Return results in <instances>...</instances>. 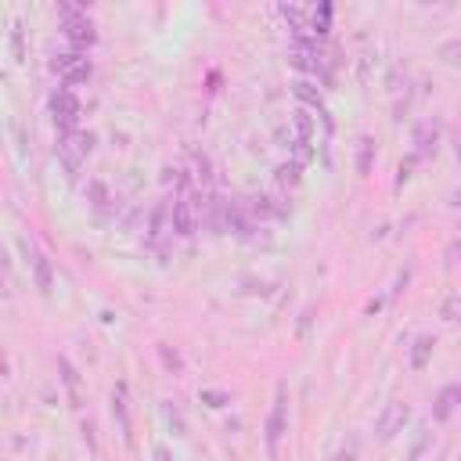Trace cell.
Returning a JSON list of instances; mask_svg holds the SVG:
<instances>
[{
    "label": "cell",
    "mask_w": 461,
    "mask_h": 461,
    "mask_svg": "<svg viewBox=\"0 0 461 461\" xmlns=\"http://www.w3.org/2000/svg\"><path fill=\"white\" fill-rule=\"evenodd\" d=\"M267 454L277 457V447H281V436L288 433V386L277 382V393H274V408H270V418H267Z\"/></svg>",
    "instance_id": "6da1fadb"
},
{
    "label": "cell",
    "mask_w": 461,
    "mask_h": 461,
    "mask_svg": "<svg viewBox=\"0 0 461 461\" xmlns=\"http://www.w3.org/2000/svg\"><path fill=\"white\" fill-rule=\"evenodd\" d=\"M94 134L90 130H73V134H62V141H58V155H62V162H65V169L69 173H76L83 162H87V155L94 152Z\"/></svg>",
    "instance_id": "7a4b0ae2"
},
{
    "label": "cell",
    "mask_w": 461,
    "mask_h": 461,
    "mask_svg": "<svg viewBox=\"0 0 461 461\" xmlns=\"http://www.w3.org/2000/svg\"><path fill=\"white\" fill-rule=\"evenodd\" d=\"M51 120H54V127L62 130V134L76 130V123H80V101H76L73 87H58L51 94Z\"/></svg>",
    "instance_id": "3957f363"
},
{
    "label": "cell",
    "mask_w": 461,
    "mask_h": 461,
    "mask_svg": "<svg viewBox=\"0 0 461 461\" xmlns=\"http://www.w3.org/2000/svg\"><path fill=\"white\" fill-rule=\"evenodd\" d=\"M62 33L73 40V47H90L94 40H97V29H94V22L87 18V11H80V8H62Z\"/></svg>",
    "instance_id": "277c9868"
},
{
    "label": "cell",
    "mask_w": 461,
    "mask_h": 461,
    "mask_svg": "<svg viewBox=\"0 0 461 461\" xmlns=\"http://www.w3.org/2000/svg\"><path fill=\"white\" fill-rule=\"evenodd\" d=\"M408 422H411V408H408V403H400V400H393V403H386L382 415L375 418V436L382 443H389L396 433H403V425H408Z\"/></svg>",
    "instance_id": "5b68a950"
},
{
    "label": "cell",
    "mask_w": 461,
    "mask_h": 461,
    "mask_svg": "<svg viewBox=\"0 0 461 461\" xmlns=\"http://www.w3.org/2000/svg\"><path fill=\"white\" fill-rule=\"evenodd\" d=\"M54 73L65 80V87H76V83H87L90 80V62L80 54V51H65V54H54Z\"/></svg>",
    "instance_id": "8992f818"
},
{
    "label": "cell",
    "mask_w": 461,
    "mask_h": 461,
    "mask_svg": "<svg viewBox=\"0 0 461 461\" xmlns=\"http://www.w3.org/2000/svg\"><path fill=\"white\" fill-rule=\"evenodd\" d=\"M169 227L177 231L181 238L195 235L198 216H195V206H191V198H188V195H177V198H173V206H169Z\"/></svg>",
    "instance_id": "52a82bcc"
},
{
    "label": "cell",
    "mask_w": 461,
    "mask_h": 461,
    "mask_svg": "<svg viewBox=\"0 0 461 461\" xmlns=\"http://www.w3.org/2000/svg\"><path fill=\"white\" fill-rule=\"evenodd\" d=\"M58 375H62V386H65V393H69V403H73V408H83V382H80L76 364H73L65 354L58 357Z\"/></svg>",
    "instance_id": "ba28073f"
},
{
    "label": "cell",
    "mask_w": 461,
    "mask_h": 461,
    "mask_svg": "<svg viewBox=\"0 0 461 461\" xmlns=\"http://www.w3.org/2000/svg\"><path fill=\"white\" fill-rule=\"evenodd\" d=\"M436 148H440V123L436 120H422L415 127V155L418 159L422 155H436Z\"/></svg>",
    "instance_id": "9c48e42d"
},
{
    "label": "cell",
    "mask_w": 461,
    "mask_h": 461,
    "mask_svg": "<svg viewBox=\"0 0 461 461\" xmlns=\"http://www.w3.org/2000/svg\"><path fill=\"white\" fill-rule=\"evenodd\" d=\"M288 62H292L296 69H303V73H317V47L310 40H296L292 51H288Z\"/></svg>",
    "instance_id": "30bf717a"
},
{
    "label": "cell",
    "mask_w": 461,
    "mask_h": 461,
    "mask_svg": "<svg viewBox=\"0 0 461 461\" xmlns=\"http://www.w3.org/2000/svg\"><path fill=\"white\" fill-rule=\"evenodd\" d=\"M454 408H461V386H443L440 396H436L433 418H436V422H447V418L454 415Z\"/></svg>",
    "instance_id": "8fae6325"
},
{
    "label": "cell",
    "mask_w": 461,
    "mask_h": 461,
    "mask_svg": "<svg viewBox=\"0 0 461 461\" xmlns=\"http://www.w3.org/2000/svg\"><path fill=\"white\" fill-rule=\"evenodd\" d=\"M112 415L120 418V433L130 443L134 433H130V411H127V382H120V386H115V393H112Z\"/></svg>",
    "instance_id": "7c38bea8"
},
{
    "label": "cell",
    "mask_w": 461,
    "mask_h": 461,
    "mask_svg": "<svg viewBox=\"0 0 461 461\" xmlns=\"http://www.w3.org/2000/svg\"><path fill=\"white\" fill-rule=\"evenodd\" d=\"M433 346H436V335H418L415 346H411V371H425L429 357H433Z\"/></svg>",
    "instance_id": "4fadbf2b"
},
{
    "label": "cell",
    "mask_w": 461,
    "mask_h": 461,
    "mask_svg": "<svg viewBox=\"0 0 461 461\" xmlns=\"http://www.w3.org/2000/svg\"><path fill=\"white\" fill-rule=\"evenodd\" d=\"M371 162H375V137L361 134L357 137V173H361V177H368V173H371Z\"/></svg>",
    "instance_id": "5bb4252c"
},
{
    "label": "cell",
    "mask_w": 461,
    "mask_h": 461,
    "mask_svg": "<svg viewBox=\"0 0 461 461\" xmlns=\"http://www.w3.org/2000/svg\"><path fill=\"white\" fill-rule=\"evenodd\" d=\"M33 281H36V288H40V296H51V288H54V274H51L47 256H33Z\"/></svg>",
    "instance_id": "9a60e30c"
},
{
    "label": "cell",
    "mask_w": 461,
    "mask_h": 461,
    "mask_svg": "<svg viewBox=\"0 0 461 461\" xmlns=\"http://www.w3.org/2000/svg\"><path fill=\"white\" fill-rule=\"evenodd\" d=\"M292 127H296V141H314V134H317V123H314V115L307 108L292 112Z\"/></svg>",
    "instance_id": "2e32d148"
},
{
    "label": "cell",
    "mask_w": 461,
    "mask_h": 461,
    "mask_svg": "<svg viewBox=\"0 0 461 461\" xmlns=\"http://www.w3.org/2000/svg\"><path fill=\"white\" fill-rule=\"evenodd\" d=\"M300 173H303V166H296V162H281V166L274 169V184H277L281 191H288V188L300 184Z\"/></svg>",
    "instance_id": "e0dca14e"
},
{
    "label": "cell",
    "mask_w": 461,
    "mask_h": 461,
    "mask_svg": "<svg viewBox=\"0 0 461 461\" xmlns=\"http://www.w3.org/2000/svg\"><path fill=\"white\" fill-rule=\"evenodd\" d=\"M292 94H296V97H300L303 105L317 108V112L324 108V101H321V90H317V87H314L310 80H296V83H292Z\"/></svg>",
    "instance_id": "ac0fdd59"
},
{
    "label": "cell",
    "mask_w": 461,
    "mask_h": 461,
    "mask_svg": "<svg viewBox=\"0 0 461 461\" xmlns=\"http://www.w3.org/2000/svg\"><path fill=\"white\" fill-rule=\"evenodd\" d=\"M436 58H440L443 65H461V36L443 40V43H440V51H436Z\"/></svg>",
    "instance_id": "d6986e66"
},
{
    "label": "cell",
    "mask_w": 461,
    "mask_h": 461,
    "mask_svg": "<svg viewBox=\"0 0 461 461\" xmlns=\"http://www.w3.org/2000/svg\"><path fill=\"white\" fill-rule=\"evenodd\" d=\"M11 58L26 62V36H22V22H11Z\"/></svg>",
    "instance_id": "ffe728a7"
},
{
    "label": "cell",
    "mask_w": 461,
    "mask_h": 461,
    "mask_svg": "<svg viewBox=\"0 0 461 461\" xmlns=\"http://www.w3.org/2000/svg\"><path fill=\"white\" fill-rule=\"evenodd\" d=\"M314 29H317V36H324L332 29V4H328V0L317 4V11H314Z\"/></svg>",
    "instance_id": "44dd1931"
},
{
    "label": "cell",
    "mask_w": 461,
    "mask_h": 461,
    "mask_svg": "<svg viewBox=\"0 0 461 461\" xmlns=\"http://www.w3.org/2000/svg\"><path fill=\"white\" fill-rule=\"evenodd\" d=\"M292 162H296V166H310V162H314L310 141H292Z\"/></svg>",
    "instance_id": "7402d4cb"
},
{
    "label": "cell",
    "mask_w": 461,
    "mask_h": 461,
    "mask_svg": "<svg viewBox=\"0 0 461 461\" xmlns=\"http://www.w3.org/2000/svg\"><path fill=\"white\" fill-rule=\"evenodd\" d=\"M429 443H433V433L422 425V429H418V440H415V447L408 450V454H411V461H422V454L429 450Z\"/></svg>",
    "instance_id": "603a6c76"
},
{
    "label": "cell",
    "mask_w": 461,
    "mask_h": 461,
    "mask_svg": "<svg viewBox=\"0 0 461 461\" xmlns=\"http://www.w3.org/2000/svg\"><path fill=\"white\" fill-rule=\"evenodd\" d=\"M202 403H206V408H227L231 396L223 389H202Z\"/></svg>",
    "instance_id": "cb8c5ba5"
},
{
    "label": "cell",
    "mask_w": 461,
    "mask_h": 461,
    "mask_svg": "<svg viewBox=\"0 0 461 461\" xmlns=\"http://www.w3.org/2000/svg\"><path fill=\"white\" fill-rule=\"evenodd\" d=\"M159 354H162V361H166V368H169V371H181V368H184V361H181V354H177V350H169V346H166V342L159 346Z\"/></svg>",
    "instance_id": "d4e9b609"
},
{
    "label": "cell",
    "mask_w": 461,
    "mask_h": 461,
    "mask_svg": "<svg viewBox=\"0 0 461 461\" xmlns=\"http://www.w3.org/2000/svg\"><path fill=\"white\" fill-rule=\"evenodd\" d=\"M357 447H361V440L350 433V436H346V443H342V450H339V457H335V461H354V457H357Z\"/></svg>",
    "instance_id": "484cf974"
},
{
    "label": "cell",
    "mask_w": 461,
    "mask_h": 461,
    "mask_svg": "<svg viewBox=\"0 0 461 461\" xmlns=\"http://www.w3.org/2000/svg\"><path fill=\"white\" fill-rule=\"evenodd\" d=\"M415 162H418V155H411V159H403L400 162V169H396V188H403L411 181V169H415Z\"/></svg>",
    "instance_id": "4316f807"
},
{
    "label": "cell",
    "mask_w": 461,
    "mask_h": 461,
    "mask_svg": "<svg viewBox=\"0 0 461 461\" xmlns=\"http://www.w3.org/2000/svg\"><path fill=\"white\" fill-rule=\"evenodd\" d=\"M443 263H447V267H457V263H461V238H454V242L443 249Z\"/></svg>",
    "instance_id": "83f0119b"
},
{
    "label": "cell",
    "mask_w": 461,
    "mask_h": 461,
    "mask_svg": "<svg viewBox=\"0 0 461 461\" xmlns=\"http://www.w3.org/2000/svg\"><path fill=\"white\" fill-rule=\"evenodd\" d=\"M443 317H447V321H461V296H450V300L443 303Z\"/></svg>",
    "instance_id": "f1b7e54d"
},
{
    "label": "cell",
    "mask_w": 461,
    "mask_h": 461,
    "mask_svg": "<svg viewBox=\"0 0 461 461\" xmlns=\"http://www.w3.org/2000/svg\"><path fill=\"white\" fill-rule=\"evenodd\" d=\"M162 411H166V422L173 425V433H177V436H188V433H184V422H181V415H177V411H173V408H169V403H166V408H162Z\"/></svg>",
    "instance_id": "f546056e"
},
{
    "label": "cell",
    "mask_w": 461,
    "mask_h": 461,
    "mask_svg": "<svg viewBox=\"0 0 461 461\" xmlns=\"http://www.w3.org/2000/svg\"><path fill=\"white\" fill-rule=\"evenodd\" d=\"M90 198H94V206H105V202H108V191H105L101 181H90Z\"/></svg>",
    "instance_id": "4dcf8cb0"
},
{
    "label": "cell",
    "mask_w": 461,
    "mask_h": 461,
    "mask_svg": "<svg viewBox=\"0 0 461 461\" xmlns=\"http://www.w3.org/2000/svg\"><path fill=\"white\" fill-rule=\"evenodd\" d=\"M162 223H166V206H159V209H155V216H152V238H159V235H162Z\"/></svg>",
    "instance_id": "1f68e13d"
},
{
    "label": "cell",
    "mask_w": 461,
    "mask_h": 461,
    "mask_svg": "<svg viewBox=\"0 0 461 461\" xmlns=\"http://www.w3.org/2000/svg\"><path fill=\"white\" fill-rule=\"evenodd\" d=\"M155 461H173V457H169V450H166V447H155Z\"/></svg>",
    "instance_id": "d6a6232c"
},
{
    "label": "cell",
    "mask_w": 461,
    "mask_h": 461,
    "mask_svg": "<svg viewBox=\"0 0 461 461\" xmlns=\"http://www.w3.org/2000/svg\"><path fill=\"white\" fill-rule=\"evenodd\" d=\"M450 206H461V191H454V195H450Z\"/></svg>",
    "instance_id": "836d02e7"
},
{
    "label": "cell",
    "mask_w": 461,
    "mask_h": 461,
    "mask_svg": "<svg viewBox=\"0 0 461 461\" xmlns=\"http://www.w3.org/2000/svg\"><path fill=\"white\" fill-rule=\"evenodd\" d=\"M457 162H461V144H457Z\"/></svg>",
    "instance_id": "e575fe53"
}]
</instances>
